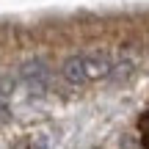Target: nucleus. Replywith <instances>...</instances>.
<instances>
[{"label":"nucleus","instance_id":"f257e3e1","mask_svg":"<svg viewBox=\"0 0 149 149\" xmlns=\"http://www.w3.org/2000/svg\"><path fill=\"white\" fill-rule=\"evenodd\" d=\"M19 80L33 91V94H42L44 86H47V80H50V66H47V61H42V58L25 61V64L19 66Z\"/></svg>","mask_w":149,"mask_h":149},{"label":"nucleus","instance_id":"f03ea898","mask_svg":"<svg viewBox=\"0 0 149 149\" xmlns=\"http://www.w3.org/2000/svg\"><path fill=\"white\" fill-rule=\"evenodd\" d=\"M83 69H86V80H100L105 74H111L113 61L105 53H86L83 55Z\"/></svg>","mask_w":149,"mask_h":149},{"label":"nucleus","instance_id":"7ed1b4c3","mask_svg":"<svg viewBox=\"0 0 149 149\" xmlns=\"http://www.w3.org/2000/svg\"><path fill=\"white\" fill-rule=\"evenodd\" d=\"M61 74H64L69 83H83V80H86L83 55H72V58H66V61H64V66H61Z\"/></svg>","mask_w":149,"mask_h":149},{"label":"nucleus","instance_id":"20e7f679","mask_svg":"<svg viewBox=\"0 0 149 149\" xmlns=\"http://www.w3.org/2000/svg\"><path fill=\"white\" fill-rule=\"evenodd\" d=\"M11 88H14V80L11 77H0V111H6V105H8Z\"/></svg>","mask_w":149,"mask_h":149},{"label":"nucleus","instance_id":"39448f33","mask_svg":"<svg viewBox=\"0 0 149 149\" xmlns=\"http://www.w3.org/2000/svg\"><path fill=\"white\" fill-rule=\"evenodd\" d=\"M141 138H144V146L149 149V113L141 119Z\"/></svg>","mask_w":149,"mask_h":149}]
</instances>
